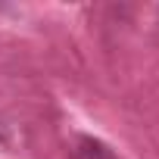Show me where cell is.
Masks as SVG:
<instances>
[{
  "mask_svg": "<svg viewBox=\"0 0 159 159\" xmlns=\"http://www.w3.org/2000/svg\"><path fill=\"white\" fill-rule=\"evenodd\" d=\"M78 156L81 159H116L100 140H94V137H81L78 140Z\"/></svg>",
  "mask_w": 159,
  "mask_h": 159,
  "instance_id": "6da1fadb",
  "label": "cell"
},
{
  "mask_svg": "<svg viewBox=\"0 0 159 159\" xmlns=\"http://www.w3.org/2000/svg\"><path fill=\"white\" fill-rule=\"evenodd\" d=\"M13 140V134H10V125L3 122V119H0V147H3V143H10Z\"/></svg>",
  "mask_w": 159,
  "mask_h": 159,
  "instance_id": "7a4b0ae2",
  "label": "cell"
}]
</instances>
